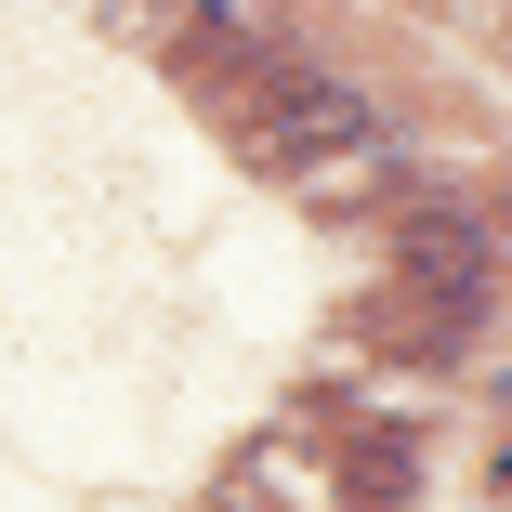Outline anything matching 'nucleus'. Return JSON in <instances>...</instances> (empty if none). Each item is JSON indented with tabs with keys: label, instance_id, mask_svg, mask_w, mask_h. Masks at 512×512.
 I'll return each instance as SVG.
<instances>
[{
	"label": "nucleus",
	"instance_id": "f257e3e1",
	"mask_svg": "<svg viewBox=\"0 0 512 512\" xmlns=\"http://www.w3.org/2000/svg\"><path fill=\"white\" fill-rule=\"evenodd\" d=\"M368 145H381V106H368L355 79H289L276 106L250 119V158H276V171H342Z\"/></svg>",
	"mask_w": 512,
	"mask_h": 512
},
{
	"label": "nucleus",
	"instance_id": "f03ea898",
	"mask_svg": "<svg viewBox=\"0 0 512 512\" xmlns=\"http://www.w3.org/2000/svg\"><path fill=\"white\" fill-rule=\"evenodd\" d=\"M394 263H407V289H434L447 316H473V302H486V276H499V237H486L473 211H421V224L394 237Z\"/></svg>",
	"mask_w": 512,
	"mask_h": 512
}]
</instances>
